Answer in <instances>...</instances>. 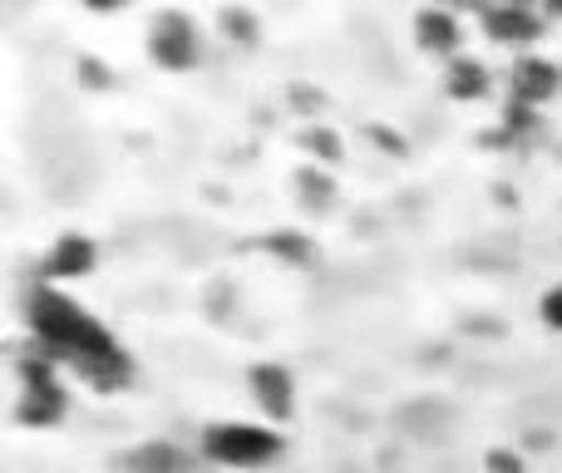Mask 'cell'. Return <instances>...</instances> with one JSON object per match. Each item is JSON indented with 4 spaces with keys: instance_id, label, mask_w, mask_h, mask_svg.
<instances>
[{
    "instance_id": "6da1fadb",
    "label": "cell",
    "mask_w": 562,
    "mask_h": 473,
    "mask_svg": "<svg viewBox=\"0 0 562 473\" xmlns=\"http://www.w3.org/2000/svg\"><path fill=\"white\" fill-rule=\"evenodd\" d=\"M35 340L45 356H55L59 365H75L99 390H114L128 380V360L119 350V340L104 326H94L79 306H69L65 296H49L45 291L35 301Z\"/></svg>"
},
{
    "instance_id": "7a4b0ae2",
    "label": "cell",
    "mask_w": 562,
    "mask_h": 473,
    "mask_svg": "<svg viewBox=\"0 0 562 473\" xmlns=\"http://www.w3.org/2000/svg\"><path fill=\"white\" fill-rule=\"evenodd\" d=\"M198 449H203V459L217 469L252 473V469L277 464L286 439H281L277 425H267V419H213V425H203V435H198Z\"/></svg>"
},
{
    "instance_id": "3957f363",
    "label": "cell",
    "mask_w": 562,
    "mask_h": 473,
    "mask_svg": "<svg viewBox=\"0 0 562 473\" xmlns=\"http://www.w3.org/2000/svg\"><path fill=\"white\" fill-rule=\"evenodd\" d=\"M148 59L168 75H183V69L203 65V25H198L188 10H158L148 20Z\"/></svg>"
},
{
    "instance_id": "277c9868",
    "label": "cell",
    "mask_w": 562,
    "mask_h": 473,
    "mask_svg": "<svg viewBox=\"0 0 562 473\" xmlns=\"http://www.w3.org/2000/svg\"><path fill=\"white\" fill-rule=\"evenodd\" d=\"M484 35L494 40L498 49H514V55H528V49L543 40L548 15L538 0H488L484 15H479Z\"/></svg>"
},
{
    "instance_id": "5b68a950",
    "label": "cell",
    "mask_w": 562,
    "mask_h": 473,
    "mask_svg": "<svg viewBox=\"0 0 562 473\" xmlns=\"http://www.w3.org/2000/svg\"><path fill=\"white\" fill-rule=\"evenodd\" d=\"M247 395H252L257 415L277 429L296 415V375H291V365H281V360H257V365L247 370Z\"/></svg>"
},
{
    "instance_id": "8992f818",
    "label": "cell",
    "mask_w": 562,
    "mask_h": 473,
    "mask_svg": "<svg viewBox=\"0 0 562 473\" xmlns=\"http://www.w3.org/2000/svg\"><path fill=\"white\" fill-rule=\"evenodd\" d=\"M562 94V65L548 55H538V49H528V55H514V65H508V99L514 104H528V109H543L548 99Z\"/></svg>"
},
{
    "instance_id": "52a82bcc",
    "label": "cell",
    "mask_w": 562,
    "mask_h": 473,
    "mask_svg": "<svg viewBox=\"0 0 562 473\" xmlns=\"http://www.w3.org/2000/svg\"><path fill=\"white\" fill-rule=\"evenodd\" d=\"M409 35H415L419 55H429V59L464 55V15H454V10L439 5V0H429V5L415 10V25H409Z\"/></svg>"
},
{
    "instance_id": "ba28073f",
    "label": "cell",
    "mask_w": 562,
    "mask_h": 473,
    "mask_svg": "<svg viewBox=\"0 0 562 473\" xmlns=\"http://www.w3.org/2000/svg\"><path fill=\"white\" fill-rule=\"evenodd\" d=\"M45 281H55V286H65V281H85L89 271L99 267V247H94V237H85V233H59L55 241H49V251H45Z\"/></svg>"
},
{
    "instance_id": "9c48e42d",
    "label": "cell",
    "mask_w": 562,
    "mask_h": 473,
    "mask_svg": "<svg viewBox=\"0 0 562 473\" xmlns=\"http://www.w3.org/2000/svg\"><path fill=\"white\" fill-rule=\"evenodd\" d=\"M439 85H445V94L454 99V104H479V99H488V89H494V75H488V65L479 55H454L445 59V75H439Z\"/></svg>"
},
{
    "instance_id": "30bf717a",
    "label": "cell",
    "mask_w": 562,
    "mask_h": 473,
    "mask_svg": "<svg viewBox=\"0 0 562 473\" xmlns=\"http://www.w3.org/2000/svg\"><path fill=\"white\" fill-rule=\"evenodd\" d=\"M301 148H306V164H321V168L346 164V144H340V134L330 124H321V119H306V128H301Z\"/></svg>"
},
{
    "instance_id": "8fae6325",
    "label": "cell",
    "mask_w": 562,
    "mask_h": 473,
    "mask_svg": "<svg viewBox=\"0 0 562 473\" xmlns=\"http://www.w3.org/2000/svg\"><path fill=\"white\" fill-rule=\"evenodd\" d=\"M128 473H183V454H178V444H168V439H148V444H138L134 454L124 459Z\"/></svg>"
},
{
    "instance_id": "7c38bea8",
    "label": "cell",
    "mask_w": 562,
    "mask_h": 473,
    "mask_svg": "<svg viewBox=\"0 0 562 473\" xmlns=\"http://www.w3.org/2000/svg\"><path fill=\"white\" fill-rule=\"evenodd\" d=\"M291 183H296V198L306 207H330V198H336V178H330V168H321V164H301Z\"/></svg>"
},
{
    "instance_id": "4fadbf2b",
    "label": "cell",
    "mask_w": 562,
    "mask_h": 473,
    "mask_svg": "<svg viewBox=\"0 0 562 473\" xmlns=\"http://www.w3.org/2000/svg\"><path fill=\"white\" fill-rule=\"evenodd\" d=\"M217 25H223V40H233L243 49H257V40H262V25H257V15L247 5H223Z\"/></svg>"
},
{
    "instance_id": "5bb4252c",
    "label": "cell",
    "mask_w": 562,
    "mask_h": 473,
    "mask_svg": "<svg viewBox=\"0 0 562 473\" xmlns=\"http://www.w3.org/2000/svg\"><path fill=\"white\" fill-rule=\"evenodd\" d=\"M538 320H543L548 330H558V336H562V281H553V286L538 296Z\"/></svg>"
},
{
    "instance_id": "9a60e30c",
    "label": "cell",
    "mask_w": 562,
    "mask_h": 473,
    "mask_svg": "<svg viewBox=\"0 0 562 473\" xmlns=\"http://www.w3.org/2000/svg\"><path fill=\"white\" fill-rule=\"evenodd\" d=\"M484 473H524V454H514V449H488Z\"/></svg>"
},
{
    "instance_id": "2e32d148",
    "label": "cell",
    "mask_w": 562,
    "mask_h": 473,
    "mask_svg": "<svg viewBox=\"0 0 562 473\" xmlns=\"http://www.w3.org/2000/svg\"><path fill=\"white\" fill-rule=\"evenodd\" d=\"M272 251H281V257H311V247H306V237L301 233H277Z\"/></svg>"
},
{
    "instance_id": "e0dca14e",
    "label": "cell",
    "mask_w": 562,
    "mask_h": 473,
    "mask_svg": "<svg viewBox=\"0 0 562 473\" xmlns=\"http://www.w3.org/2000/svg\"><path fill=\"white\" fill-rule=\"evenodd\" d=\"M79 10H89V15H119V10H128V0H79Z\"/></svg>"
},
{
    "instance_id": "ac0fdd59",
    "label": "cell",
    "mask_w": 562,
    "mask_h": 473,
    "mask_svg": "<svg viewBox=\"0 0 562 473\" xmlns=\"http://www.w3.org/2000/svg\"><path fill=\"white\" fill-rule=\"evenodd\" d=\"M439 5H449L454 15H484L488 0H439Z\"/></svg>"
},
{
    "instance_id": "d6986e66",
    "label": "cell",
    "mask_w": 562,
    "mask_h": 473,
    "mask_svg": "<svg viewBox=\"0 0 562 473\" xmlns=\"http://www.w3.org/2000/svg\"><path fill=\"white\" fill-rule=\"evenodd\" d=\"M538 5H543L548 20H562V0H538Z\"/></svg>"
},
{
    "instance_id": "ffe728a7",
    "label": "cell",
    "mask_w": 562,
    "mask_h": 473,
    "mask_svg": "<svg viewBox=\"0 0 562 473\" xmlns=\"http://www.w3.org/2000/svg\"><path fill=\"white\" fill-rule=\"evenodd\" d=\"M479 473H484V469H479Z\"/></svg>"
}]
</instances>
